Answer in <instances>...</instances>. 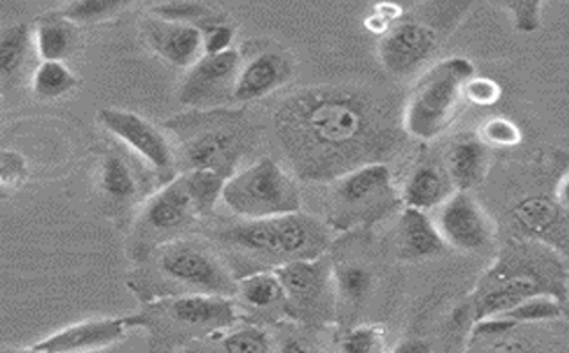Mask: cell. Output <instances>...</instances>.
<instances>
[{
  "label": "cell",
  "instance_id": "cell-3",
  "mask_svg": "<svg viewBox=\"0 0 569 353\" xmlns=\"http://www.w3.org/2000/svg\"><path fill=\"white\" fill-rule=\"evenodd\" d=\"M230 246L260 259L283 263L319 260L329 248L326 224L298 212L272 220L244 221L221 235Z\"/></svg>",
  "mask_w": 569,
  "mask_h": 353
},
{
  "label": "cell",
  "instance_id": "cell-41",
  "mask_svg": "<svg viewBox=\"0 0 569 353\" xmlns=\"http://www.w3.org/2000/svg\"><path fill=\"white\" fill-rule=\"evenodd\" d=\"M391 353H431V345L427 340L410 337V340L401 341L400 345Z\"/></svg>",
  "mask_w": 569,
  "mask_h": 353
},
{
  "label": "cell",
  "instance_id": "cell-12",
  "mask_svg": "<svg viewBox=\"0 0 569 353\" xmlns=\"http://www.w3.org/2000/svg\"><path fill=\"white\" fill-rule=\"evenodd\" d=\"M98 119L104 130L142 155L152 169L160 172L172 169L173 152L169 140L139 113L119 108H101Z\"/></svg>",
  "mask_w": 569,
  "mask_h": 353
},
{
  "label": "cell",
  "instance_id": "cell-32",
  "mask_svg": "<svg viewBox=\"0 0 569 353\" xmlns=\"http://www.w3.org/2000/svg\"><path fill=\"white\" fill-rule=\"evenodd\" d=\"M337 286L340 297L358 306L370 295L373 276L367 268H362L358 263H350L337 272Z\"/></svg>",
  "mask_w": 569,
  "mask_h": 353
},
{
  "label": "cell",
  "instance_id": "cell-40",
  "mask_svg": "<svg viewBox=\"0 0 569 353\" xmlns=\"http://www.w3.org/2000/svg\"><path fill=\"white\" fill-rule=\"evenodd\" d=\"M487 353H536L535 346L526 340V337L505 336L496 337Z\"/></svg>",
  "mask_w": 569,
  "mask_h": 353
},
{
  "label": "cell",
  "instance_id": "cell-34",
  "mask_svg": "<svg viewBox=\"0 0 569 353\" xmlns=\"http://www.w3.org/2000/svg\"><path fill=\"white\" fill-rule=\"evenodd\" d=\"M122 2L116 0H82L71 2L62 9V17L68 18L71 23L98 22L101 18L110 17L122 8Z\"/></svg>",
  "mask_w": 569,
  "mask_h": 353
},
{
  "label": "cell",
  "instance_id": "cell-36",
  "mask_svg": "<svg viewBox=\"0 0 569 353\" xmlns=\"http://www.w3.org/2000/svg\"><path fill=\"white\" fill-rule=\"evenodd\" d=\"M543 2H523V0H513L506 2L505 9L511 17L515 29L522 34H531L541 26V14H543Z\"/></svg>",
  "mask_w": 569,
  "mask_h": 353
},
{
  "label": "cell",
  "instance_id": "cell-25",
  "mask_svg": "<svg viewBox=\"0 0 569 353\" xmlns=\"http://www.w3.org/2000/svg\"><path fill=\"white\" fill-rule=\"evenodd\" d=\"M238 295L247 306L253 310H269L281 302L287 304L283 286L274 271L254 272L238 281Z\"/></svg>",
  "mask_w": 569,
  "mask_h": 353
},
{
  "label": "cell",
  "instance_id": "cell-22",
  "mask_svg": "<svg viewBox=\"0 0 569 353\" xmlns=\"http://www.w3.org/2000/svg\"><path fill=\"white\" fill-rule=\"evenodd\" d=\"M74 23L62 13H48L36 20L34 44L41 61L64 62L77 47Z\"/></svg>",
  "mask_w": 569,
  "mask_h": 353
},
{
  "label": "cell",
  "instance_id": "cell-21",
  "mask_svg": "<svg viewBox=\"0 0 569 353\" xmlns=\"http://www.w3.org/2000/svg\"><path fill=\"white\" fill-rule=\"evenodd\" d=\"M488 147L478 139H463L455 143L446 155V173L455 191H467L481 184L488 173Z\"/></svg>",
  "mask_w": 569,
  "mask_h": 353
},
{
  "label": "cell",
  "instance_id": "cell-14",
  "mask_svg": "<svg viewBox=\"0 0 569 353\" xmlns=\"http://www.w3.org/2000/svg\"><path fill=\"white\" fill-rule=\"evenodd\" d=\"M538 295H556L562 299L535 272H509L476 299L475 322L505 315L527 299L538 297Z\"/></svg>",
  "mask_w": 569,
  "mask_h": 353
},
{
  "label": "cell",
  "instance_id": "cell-23",
  "mask_svg": "<svg viewBox=\"0 0 569 353\" xmlns=\"http://www.w3.org/2000/svg\"><path fill=\"white\" fill-rule=\"evenodd\" d=\"M451 185L453 184L449 182L448 173H442L440 170L425 164L410 175L406 188H403L401 200L406 203V208L428 212L431 209L440 208L455 193L449 190Z\"/></svg>",
  "mask_w": 569,
  "mask_h": 353
},
{
  "label": "cell",
  "instance_id": "cell-38",
  "mask_svg": "<svg viewBox=\"0 0 569 353\" xmlns=\"http://www.w3.org/2000/svg\"><path fill=\"white\" fill-rule=\"evenodd\" d=\"M502 89L492 78L472 77L466 85V101L478 107H492L499 103Z\"/></svg>",
  "mask_w": 569,
  "mask_h": 353
},
{
  "label": "cell",
  "instance_id": "cell-24",
  "mask_svg": "<svg viewBox=\"0 0 569 353\" xmlns=\"http://www.w3.org/2000/svg\"><path fill=\"white\" fill-rule=\"evenodd\" d=\"M562 211L565 209L559 208V203L550 202L543 196H529L515 205L513 218L527 233L536 238H547L561 223Z\"/></svg>",
  "mask_w": 569,
  "mask_h": 353
},
{
  "label": "cell",
  "instance_id": "cell-16",
  "mask_svg": "<svg viewBox=\"0 0 569 353\" xmlns=\"http://www.w3.org/2000/svg\"><path fill=\"white\" fill-rule=\"evenodd\" d=\"M274 274L283 286L287 304L296 311L316 310L329 283L328 272L319 260L283 263L274 269Z\"/></svg>",
  "mask_w": 569,
  "mask_h": 353
},
{
  "label": "cell",
  "instance_id": "cell-30",
  "mask_svg": "<svg viewBox=\"0 0 569 353\" xmlns=\"http://www.w3.org/2000/svg\"><path fill=\"white\" fill-rule=\"evenodd\" d=\"M101 188L113 200H130L137 193V182L121 155L108 154L101 169Z\"/></svg>",
  "mask_w": 569,
  "mask_h": 353
},
{
  "label": "cell",
  "instance_id": "cell-33",
  "mask_svg": "<svg viewBox=\"0 0 569 353\" xmlns=\"http://www.w3.org/2000/svg\"><path fill=\"white\" fill-rule=\"evenodd\" d=\"M341 353H388L385 329L379 325H358L341 340Z\"/></svg>",
  "mask_w": 569,
  "mask_h": 353
},
{
  "label": "cell",
  "instance_id": "cell-42",
  "mask_svg": "<svg viewBox=\"0 0 569 353\" xmlns=\"http://www.w3.org/2000/svg\"><path fill=\"white\" fill-rule=\"evenodd\" d=\"M280 353H317L316 350L308 345L307 341L299 340V337H289L281 345Z\"/></svg>",
  "mask_w": 569,
  "mask_h": 353
},
{
  "label": "cell",
  "instance_id": "cell-9",
  "mask_svg": "<svg viewBox=\"0 0 569 353\" xmlns=\"http://www.w3.org/2000/svg\"><path fill=\"white\" fill-rule=\"evenodd\" d=\"M439 44L440 36L436 27L407 20L392 26L391 31L380 39L379 59L388 73L409 77L436 56Z\"/></svg>",
  "mask_w": 569,
  "mask_h": 353
},
{
  "label": "cell",
  "instance_id": "cell-39",
  "mask_svg": "<svg viewBox=\"0 0 569 353\" xmlns=\"http://www.w3.org/2000/svg\"><path fill=\"white\" fill-rule=\"evenodd\" d=\"M236 29L229 23H216L203 31V52L206 56H218V53L232 50Z\"/></svg>",
  "mask_w": 569,
  "mask_h": 353
},
{
  "label": "cell",
  "instance_id": "cell-19",
  "mask_svg": "<svg viewBox=\"0 0 569 353\" xmlns=\"http://www.w3.org/2000/svg\"><path fill=\"white\" fill-rule=\"evenodd\" d=\"M562 306L561 299L556 295H538V297L527 299L522 304H518L513 310L505 315L493 316V319L481 320L475 323L472 334L475 337H500L515 331L518 325H531V323L552 322L561 319Z\"/></svg>",
  "mask_w": 569,
  "mask_h": 353
},
{
  "label": "cell",
  "instance_id": "cell-27",
  "mask_svg": "<svg viewBox=\"0 0 569 353\" xmlns=\"http://www.w3.org/2000/svg\"><path fill=\"white\" fill-rule=\"evenodd\" d=\"M31 43H34V36L26 23H17L2 32L0 39V73H2V83L9 82L18 71L23 70Z\"/></svg>",
  "mask_w": 569,
  "mask_h": 353
},
{
  "label": "cell",
  "instance_id": "cell-11",
  "mask_svg": "<svg viewBox=\"0 0 569 353\" xmlns=\"http://www.w3.org/2000/svg\"><path fill=\"white\" fill-rule=\"evenodd\" d=\"M137 327H142L140 315L86 320L53 332L36 345L48 353H96L121 343Z\"/></svg>",
  "mask_w": 569,
  "mask_h": 353
},
{
  "label": "cell",
  "instance_id": "cell-35",
  "mask_svg": "<svg viewBox=\"0 0 569 353\" xmlns=\"http://www.w3.org/2000/svg\"><path fill=\"white\" fill-rule=\"evenodd\" d=\"M479 140L487 147H515L522 142V131L505 117H493L483 122Z\"/></svg>",
  "mask_w": 569,
  "mask_h": 353
},
{
  "label": "cell",
  "instance_id": "cell-10",
  "mask_svg": "<svg viewBox=\"0 0 569 353\" xmlns=\"http://www.w3.org/2000/svg\"><path fill=\"white\" fill-rule=\"evenodd\" d=\"M436 224L446 246L455 250L479 251L492 241V223L467 191H455L440 205Z\"/></svg>",
  "mask_w": 569,
  "mask_h": 353
},
{
  "label": "cell",
  "instance_id": "cell-4",
  "mask_svg": "<svg viewBox=\"0 0 569 353\" xmlns=\"http://www.w3.org/2000/svg\"><path fill=\"white\" fill-rule=\"evenodd\" d=\"M221 202L244 221H262L298 214L302 194L292 173L271 158H262L227 179Z\"/></svg>",
  "mask_w": 569,
  "mask_h": 353
},
{
  "label": "cell",
  "instance_id": "cell-26",
  "mask_svg": "<svg viewBox=\"0 0 569 353\" xmlns=\"http://www.w3.org/2000/svg\"><path fill=\"white\" fill-rule=\"evenodd\" d=\"M77 85V77L64 62L41 61L32 74V92L41 101L61 100Z\"/></svg>",
  "mask_w": 569,
  "mask_h": 353
},
{
  "label": "cell",
  "instance_id": "cell-5",
  "mask_svg": "<svg viewBox=\"0 0 569 353\" xmlns=\"http://www.w3.org/2000/svg\"><path fill=\"white\" fill-rule=\"evenodd\" d=\"M140 319L161 343L206 340L236 327L238 307L229 297L181 293L152 302Z\"/></svg>",
  "mask_w": 569,
  "mask_h": 353
},
{
  "label": "cell",
  "instance_id": "cell-7",
  "mask_svg": "<svg viewBox=\"0 0 569 353\" xmlns=\"http://www.w3.org/2000/svg\"><path fill=\"white\" fill-rule=\"evenodd\" d=\"M160 271L173 283L182 284L191 293L238 295V281L233 280L214 254L193 242H172L161 250Z\"/></svg>",
  "mask_w": 569,
  "mask_h": 353
},
{
  "label": "cell",
  "instance_id": "cell-6",
  "mask_svg": "<svg viewBox=\"0 0 569 353\" xmlns=\"http://www.w3.org/2000/svg\"><path fill=\"white\" fill-rule=\"evenodd\" d=\"M331 199V223L338 229L377 221L397 203L391 170L385 163L365 164L332 182Z\"/></svg>",
  "mask_w": 569,
  "mask_h": 353
},
{
  "label": "cell",
  "instance_id": "cell-20",
  "mask_svg": "<svg viewBox=\"0 0 569 353\" xmlns=\"http://www.w3.org/2000/svg\"><path fill=\"white\" fill-rule=\"evenodd\" d=\"M446 248L437 224L427 212L403 209L398 223V253L401 259L423 260L437 256Z\"/></svg>",
  "mask_w": 569,
  "mask_h": 353
},
{
  "label": "cell",
  "instance_id": "cell-17",
  "mask_svg": "<svg viewBox=\"0 0 569 353\" xmlns=\"http://www.w3.org/2000/svg\"><path fill=\"white\" fill-rule=\"evenodd\" d=\"M239 158V143L233 134L223 130L203 131L186 143L182 161L186 170H211L221 175L232 176ZM184 170V172H186Z\"/></svg>",
  "mask_w": 569,
  "mask_h": 353
},
{
  "label": "cell",
  "instance_id": "cell-1",
  "mask_svg": "<svg viewBox=\"0 0 569 353\" xmlns=\"http://www.w3.org/2000/svg\"><path fill=\"white\" fill-rule=\"evenodd\" d=\"M277 134L296 175L335 182L365 164L379 163L389 128L368 95L316 87L290 95L278 110Z\"/></svg>",
  "mask_w": 569,
  "mask_h": 353
},
{
  "label": "cell",
  "instance_id": "cell-44",
  "mask_svg": "<svg viewBox=\"0 0 569 353\" xmlns=\"http://www.w3.org/2000/svg\"><path fill=\"white\" fill-rule=\"evenodd\" d=\"M2 353H48L44 350L39 349L38 345L34 346H26V349H11V346H6L2 349Z\"/></svg>",
  "mask_w": 569,
  "mask_h": 353
},
{
  "label": "cell",
  "instance_id": "cell-15",
  "mask_svg": "<svg viewBox=\"0 0 569 353\" xmlns=\"http://www.w3.org/2000/svg\"><path fill=\"white\" fill-rule=\"evenodd\" d=\"M290 74L292 65L287 57L278 52L259 53L242 64L233 87V101L262 100L289 82Z\"/></svg>",
  "mask_w": 569,
  "mask_h": 353
},
{
  "label": "cell",
  "instance_id": "cell-8",
  "mask_svg": "<svg viewBox=\"0 0 569 353\" xmlns=\"http://www.w3.org/2000/svg\"><path fill=\"white\" fill-rule=\"evenodd\" d=\"M241 68L242 57L236 48L218 56H203L188 70L179 101L186 107L206 108L233 100V87Z\"/></svg>",
  "mask_w": 569,
  "mask_h": 353
},
{
  "label": "cell",
  "instance_id": "cell-43",
  "mask_svg": "<svg viewBox=\"0 0 569 353\" xmlns=\"http://www.w3.org/2000/svg\"><path fill=\"white\" fill-rule=\"evenodd\" d=\"M557 203H559V208L569 212V173L562 179L559 188H557Z\"/></svg>",
  "mask_w": 569,
  "mask_h": 353
},
{
  "label": "cell",
  "instance_id": "cell-18",
  "mask_svg": "<svg viewBox=\"0 0 569 353\" xmlns=\"http://www.w3.org/2000/svg\"><path fill=\"white\" fill-rule=\"evenodd\" d=\"M199 215L184 173L176 176L147 203L146 223L160 232L178 230Z\"/></svg>",
  "mask_w": 569,
  "mask_h": 353
},
{
  "label": "cell",
  "instance_id": "cell-28",
  "mask_svg": "<svg viewBox=\"0 0 569 353\" xmlns=\"http://www.w3.org/2000/svg\"><path fill=\"white\" fill-rule=\"evenodd\" d=\"M216 346L208 353H272V340L259 325L232 327L216 334Z\"/></svg>",
  "mask_w": 569,
  "mask_h": 353
},
{
  "label": "cell",
  "instance_id": "cell-13",
  "mask_svg": "<svg viewBox=\"0 0 569 353\" xmlns=\"http://www.w3.org/2000/svg\"><path fill=\"white\" fill-rule=\"evenodd\" d=\"M143 32L152 50L176 68L191 70L206 56L200 27L154 17L146 20Z\"/></svg>",
  "mask_w": 569,
  "mask_h": 353
},
{
  "label": "cell",
  "instance_id": "cell-37",
  "mask_svg": "<svg viewBox=\"0 0 569 353\" xmlns=\"http://www.w3.org/2000/svg\"><path fill=\"white\" fill-rule=\"evenodd\" d=\"M27 179V163L22 154L18 152L2 151L0 158V182H2V190H17L26 182Z\"/></svg>",
  "mask_w": 569,
  "mask_h": 353
},
{
  "label": "cell",
  "instance_id": "cell-31",
  "mask_svg": "<svg viewBox=\"0 0 569 353\" xmlns=\"http://www.w3.org/2000/svg\"><path fill=\"white\" fill-rule=\"evenodd\" d=\"M152 13L154 17L169 20V22L191 23L197 27H200L199 23L202 22V31L216 23L223 22L216 17L212 9L206 4H197V2H167V4L156 6Z\"/></svg>",
  "mask_w": 569,
  "mask_h": 353
},
{
  "label": "cell",
  "instance_id": "cell-2",
  "mask_svg": "<svg viewBox=\"0 0 569 353\" xmlns=\"http://www.w3.org/2000/svg\"><path fill=\"white\" fill-rule=\"evenodd\" d=\"M476 68L466 57H449L419 78L403 112V130L412 139L433 142L457 119L466 85Z\"/></svg>",
  "mask_w": 569,
  "mask_h": 353
},
{
  "label": "cell",
  "instance_id": "cell-29",
  "mask_svg": "<svg viewBox=\"0 0 569 353\" xmlns=\"http://www.w3.org/2000/svg\"><path fill=\"white\" fill-rule=\"evenodd\" d=\"M186 182L190 185L191 196L199 215H209L214 211L216 202L221 200L227 176L211 170H186Z\"/></svg>",
  "mask_w": 569,
  "mask_h": 353
}]
</instances>
